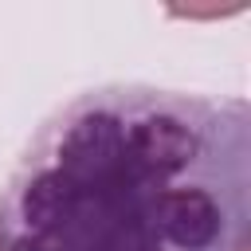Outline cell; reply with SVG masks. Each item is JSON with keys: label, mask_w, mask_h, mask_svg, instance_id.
Masks as SVG:
<instances>
[{"label": "cell", "mask_w": 251, "mask_h": 251, "mask_svg": "<svg viewBox=\"0 0 251 251\" xmlns=\"http://www.w3.org/2000/svg\"><path fill=\"white\" fill-rule=\"evenodd\" d=\"M251 110L106 82L39 122L0 188L4 251H247Z\"/></svg>", "instance_id": "6da1fadb"}, {"label": "cell", "mask_w": 251, "mask_h": 251, "mask_svg": "<svg viewBox=\"0 0 251 251\" xmlns=\"http://www.w3.org/2000/svg\"><path fill=\"white\" fill-rule=\"evenodd\" d=\"M0 251H4V247H0Z\"/></svg>", "instance_id": "7a4b0ae2"}]
</instances>
